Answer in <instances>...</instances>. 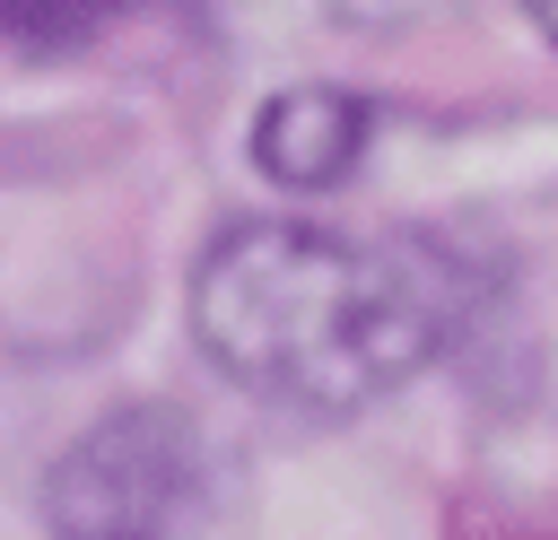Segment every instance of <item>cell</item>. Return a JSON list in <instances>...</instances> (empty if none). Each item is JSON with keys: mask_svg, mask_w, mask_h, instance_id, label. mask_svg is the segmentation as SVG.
<instances>
[{"mask_svg": "<svg viewBox=\"0 0 558 540\" xmlns=\"http://www.w3.org/2000/svg\"><path fill=\"white\" fill-rule=\"evenodd\" d=\"M218 514V435L174 401L105 409L44 470L52 540H201Z\"/></svg>", "mask_w": 558, "mask_h": 540, "instance_id": "2", "label": "cell"}, {"mask_svg": "<svg viewBox=\"0 0 558 540\" xmlns=\"http://www.w3.org/2000/svg\"><path fill=\"white\" fill-rule=\"evenodd\" d=\"M445 0H331V17H349V26H418V17H436Z\"/></svg>", "mask_w": 558, "mask_h": 540, "instance_id": "4", "label": "cell"}, {"mask_svg": "<svg viewBox=\"0 0 558 540\" xmlns=\"http://www.w3.org/2000/svg\"><path fill=\"white\" fill-rule=\"evenodd\" d=\"M462 287L418 244H366L305 218H244L192 270L201 357L279 409L349 418L445 357Z\"/></svg>", "mask_w": 558, "mask_h": 540, "instance_id": "1", "label": "cell"}, {"mask_svg": "<svg viewBox=\"0 0 558 540\" xmlns=\"http://www.w3.org/2000/svg\"><path fill=\"white\" fill-rule=\"evenodd\" d=\"M532 17L549 26V44H558V0H532Z\"/></svg>", "mask_w": 558, "mask_h": 540, "instance_id": "5", "label": "cell"}, {"mask_svg": "<svg viewBox=\"0 0 558 540\" xmlns=\"http://www.w3.org/2000/svg\"><path fill=\"white\" fill-rule=\"evenodd\" d=\"M366 157V105L349 87H288L253 122V165L288 192H331Z\"/></svg>", "mask_w": 558, "mask_h": 540, "instance_id": "3", "label": "cell"}]
</instances>
